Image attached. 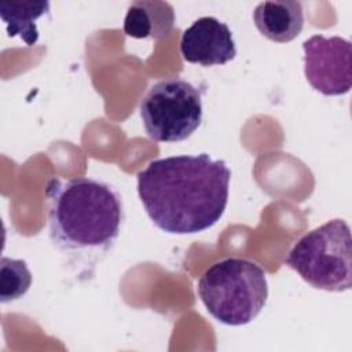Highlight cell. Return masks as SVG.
I'll list each match as a JSON object with an SVG mask.
<instances>
[{
    "label": "cell",
    "mask_w": 352,
    "mask_h": 352,
    "mask_svg": "<svg viewBox=\"0 0 352 352\" xmlns=\"http://www.w3.org/2000/svg\"><path fill=\"white\" fill-rule=\"evenodd\" d=\"M231 170L209 154L154 160L138 173V195L150 220L168 234H197L224 214Z\"/></svg>",
    "instance_id": "6da1fadb"
},
{
    "label": "cell",
    "mask_w": 352,
    "mask_h": 352,
    "mask_svg": "<svg viewBox=\"0 0 352 352\" xmlns=\"http://www.w3.org/2000/svg\"><path fill=\"white\" fill-rule=\"evenodd\" d=\"M50 239L72 254H106L113 249L125 219L120 191L94 177H51L44 191Z\"/></svg>",
    "instance_id": "7a4b0ae2"
},
{
    "label": "cell",
    "mask_w": 352,
    "mask_h": 352,
    "mask_svg": "<svg viewBox=\"0 0 352 352\" xmlns=\"http://www.w3.org/2000/svg\"><path fill=\"white\" fill-rule=\"evenodd\" d=\"M198 296L220 323L243 326L254 320L268 298L264 270L254 261L228 257L214 263L198 279Z\"/></svg>",
    "instance_id": "3957f363"
},
{
    "label": "cell",
    "mask_w": 352,
    "mask_h": 352,
    "mask_svg": "<svg viewBox=\"0 0 352 352\" xmlns=\"http://www.w3.org/2000/svg\"><path fill=\"white\" fill-rule=\"evenodd\" d=\"M285 264L315 289L349 290L352 287L349 226L342 219H333L308 231L290 249Z\"/></svg>",
    "instance_id": "277c9868"
},
{
    "label": "cell",
    "mask_w": 352,
    "mask_h": 352,
    "mask_svg": "<svg viewBox=\"0 0 352 352\" xmlns=\"http://www.w3.org/2000/svg\"><path fill=\"white\" fill-rule=\"evenodd\" d=\"M139 111L150 139L161 143L183 142L202 122V94L184 78L168 77L148 88Z\"/></svg>",
    "instance_id": "5b68a950"
},
{
    "label": "cell",
    "mask_w": 352,
    "mask_h": 352,
    "mask_svg": "<svg viewBox=\"0 0 352 352\" xmlns=\"http://www.w3.org/2000/svg\"><path fill=\"white\" fill-rule=\"evenodd\" d=\"M304 74L324 96H340L352 87V44L340 36L314 34L302 43Z\"/></svg>",
    "instance_id": "8992f818"
},
{
    "label": "cell",
    "mask_w": 352,
    "mask_h": 352,
    "mask_svg": "<svg viewBox=\"0 0 352 352\" xmlns=\"http://www.w3.org/2000/svg\"><path fill=\"white\" fill-rule=\"evenodd\" d=\"M184 60L201 66L224 65L236 55L230 28L214 16H202L184 29L180 40Z\"/></svg>",
    "instance_id": "52a82bcc"
},
{
    "label": "cell",
    "mask_w": 352,
    "mask_h": 352,
    "mask_svg": "<svg viewBox=\"0 0 352 352\" xmlns=\"http://www.w3.org/2000/svg\"><path fill=\"white\" fill-rule=\"evenodd\" d=\"M257 30L271 41L289 43L304 26V11L300 1H263L253 11Z\"/></svg>",
    "instance_id": "ba28073f"
},
{
    "label": "cell",
    "mask_w": 352,
    "mask_h": 352,
    "mask_svg": "<svg viewBox=\"0 0 352 352\" xmlns=\"http://www.w3.org/2000/svg\"><path fill=\"white\" fill-rule=\"evenodd\" d=\"M175 23L173 7L166 1H133L126 10L124 33L133 38L162 40Z\"/></svg>",
    "instance_id": "9c48e42d"
},
{
    "label": "cell",
    "mask_w": 352,
    "mask_h": 352,
    "mask_svg": "<svg viewBox=\"0 0 352 352\" xmlns=\"http://www.w3.org/2000/svg\"><path fill=\"white\" fill-rule=\"evenodd\" d=\"M50 12V1H1L0 18L6 23L10 37L18 36L26 45H33L38 40L37 21Z\"/></svg>",
    "instance_id": "30bf717a"
},
{
    "label": "cell",
    "mask_w": 352,
    "mask_h": 352,
    "mask_svg": "<svg viewBox=\"0 0 352 352\" xmlns=\"http://www.w3.org/2000/svg\"><path fill=\"white\" fill-rule=\"evenodd\" d=\"M32 279L25 260L3 256L0 260V301L6 304L23 297L32 286Z\"/></svg>",
    "instance_id": "8fae6325"
}]
</instances>
